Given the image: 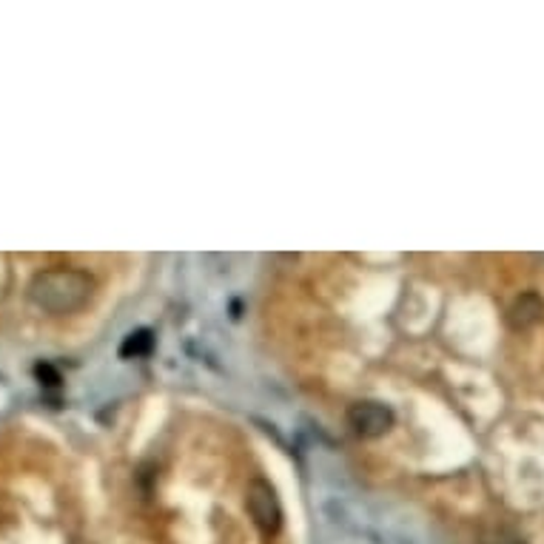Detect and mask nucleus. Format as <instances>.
Returning <instances> with one entry per match:
<instances>
[{"label":"nucleus","mask_w":544,"mask_h":544,"mask_svg":"<svg viewBox=\"0 0 544 544\" xmlns=\"http://www.w3.org/2000/svg\"><path fill=\"white\" fill-rule=\"evenodd\" d=\"M35 373L40 379V385H48V388H57L60 385V373L52 365H48V362H40V365L35 368Z\"/></svg>","instance_id":"423d86ee"},{"label":"nucleus","mask_w":544,"mask_h":544,"mask_svg":"<svg viewBox=\"0 0 544 544\" xmlns=\"http://www.w3.org/2000/svg\"><path fill=\"white\" fill-rule=\"evenodd\" d=\"M154 351V334L148 328H137V331L126 334L123 345H120V356L123 359H143Z\"/></svg>","instance_id":"39448f33"},{"label":"nucleus","mask_w":544,"mask_h":544,"mask_svg":"<svg viewBox=\"0 0 544 544\" xmlns=\"http://www.w3.org/2000/svg\"><path fill=\"white\" fill-rule=\"evenodd\" d=\"M541 317H544V303L539 294H522L513 300V305L507 308V322L513 325L516 331L536 325Z\"/></svg>","instance_id":"20e7f679"},{"label":"nucleus","mask_w":544,"mask_h":544,"mask_svg":"<svg viewBox=\"0 0 544 544\" xmlns=\"http://www.w3.org/2000/svg\"><path fill=\"white\" fill-rule=\"evenodd\" d=\"M348 425L362 439H379L393 427V410L385 402L362 399L348 408Z\"/></svg>","instance_id":"7ed1b4c3"},{"label":"nucleus","mask_w":544,"mask_h":544,"mask_svg":"<svg viewBox=\"0 0 544 544\" xmlns=\"http://www.w3.org/2000/svg\"><path fill=\"white\" fill-rule=\"evenodd\" d=\"M94 296V279L77 268H48L29 283V303L46 314L66 317L86 308Z\"/></svg>","instance_id":"f257e3e1"},{"label":"nucleus","mask_w":544,"mask_h":544,"mask_svg":"<svg viewBox=\"0 0 544 544\" xmlns=\"http://www.w3.org/2000/svg\"><path fill=\"white\" fill-rule=\"evenodd\" d=\"M245 510H249L251 522L257 524V531L271 539L283 527V505L276 499V490L266 479H251L245 487Z\"/></svg>","instance_id":"f03ea898"}]
</instances>
